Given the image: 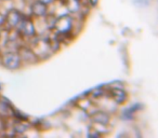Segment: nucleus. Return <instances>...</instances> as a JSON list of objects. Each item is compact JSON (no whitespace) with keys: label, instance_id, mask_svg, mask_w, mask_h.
I'll return each mask as SVG.
<instances>
[{"label":"nucleus","instance_id":"obj_1","mask_svg":"<svg viewBox=\"0 0 158 138\" xmlns=\"http://www.w3.org/2000/svg\"><path fill=\"white\" fill-rule=\"evenodd\" d=\"M73 29H74V18H72L69 13L56 16L52 31L57 35L68 36L72 34Z\"/></svg>","mask_w":158,"mask_h":138},{"label":"nucleus","instance_id":"obj_2","mask_svg":"<svg viewBox=\"0 0 158 138\" xmlns=\"http://www.w3.org/2000/svg\"><path fill=\"white\" fill-rule=\"evenodd\" d=\"M1 65L9 70H18L22 66V61L16 50H9L0 54Z\"/></svg>","mask_w":158,"mask_h":138},{"label":"nucleus","instance_id":"obj_3","mask_svg":"<svg viewBox=\"0 0 158 138\" xmlns=\"http://www.w3.org/2000/svg\"><path fill=\"white\" fill-rule=\"evenodd\" d=\"M15 30L20 35L21 38L24 39H31L35 36H37V30H36L35 23L31 18H27V16H23L21 22L16 26Z\"/></svg>","mask_w":158,"mask_h":138},{"label":"nucleus","instance_id":"obj_4","mask_svg":"<svg viewBox=\"0 0 158 138\" xmlns=\"http://www.w3.org/2000/svg\"><path fill=\"white\" fill-rule=\"evenodd\" d=\"M6 15V24L5 26H7L8 29H15L16 26L19 25V23L21 22V20L23 18V13L20 11V10L15 9H10L9 11L7 12Z\"/></svg>","mask_w":158,"mask_h":138},{"label":"nucleus","instance_id":"obj_5","mask_svg":"<svg viewBox=\"0 0 158 138\" xmlns=\"http://www.w3.org/2000/svg\"><path fill=\"white\" fill-rule=\"evenodd\" d=\"M19 55L21 57V61H22V64L23 63H26V64H36L39 58L37 57V55L35 54L33 50H31V46H27V45H20L18 49Z\"/></svg>","mask_w":158,"mask_h":138},{"label":"nucleus","instance_id":"obj_6","mask_svg":"<svg viewBox=\"0 0 158 138\" xmlns=\"http://www.w3.org/2000/svg\"><path fill=\"white\" fill-rule=\"evenodd\" d=\"M108 96L113 99L115 104L117 105H123L127 101L128 99V93L121 88H112L108 91Z\"/></svg>","mask_w":158,"mask_h":138},{"label":"nucleus","instance_id":"obj_7","mask_svg":"<svg viewBox=\"0 0 158 138\" xmlns=\"http://www.w3.org/2000/svg\"><path fill=\"white\" fill-rule=\"evenodd\" d=\"M49 13V6L40 2L38 0H35L31 5V14L35 18H42Z\"/></svg>","mask_w":158,"mask_h":138},{"label":"nucleus","instance_id":"obj_8","mask_svg":"<svg viewBox=\"0 0 158 138\" xmlns=\"http://www.w3.org/2000/svg\"><path fill=\"white\" fill-rule=\"evenodd\" d=\"M90 119L93 123L95 124L102 125V126H106V125L110 124V114L106 111H93L90 114Z\"/></svg>","mask_w":158,"mask_h":138},{"label":"nucleus","instance_id":"obj_9","mask_svg":"<svg viewBox=\"0 0 158 138\" xmlns=\"http://www.w3.org/2000/svg\"><path fill=\"white\" fill-rule=\"evenodd\" d=\"M64 7L68 13L76 14L81 11L82 2L79 0H65L64 1Z\"/></svg>","mask_w":158,"mask_h":138},{"label":"nucleus","instance_id":"obj_10","mask_svg":"<svg viewBox=\"0 0 158 138\" xmlns=\"http://www.w3.org/2000/svg\"><path fill=\"white\" fill-rule=\"evenodd\" d=\"M12 131L14 132L15 134H24L25 132L28 131L29 128V124L24 121H21V120H16V122L13 124L12 126Z\"/></svg>","mask_w":158,"mask_h":138},{"label":"nucleus","instance_id":"obj_11","mask_svg":"<svg viewBox=\"0 0 158 138\" xmlns=\"http://www.w3.org/2000/svg\"><path fill=\"white\" fill-rule=\"evenodd\" d=\"M88 136L89 137H100L101 136V134L99 133V131H97V129H91V133L90 132H88Z\"/></svg>","mask_w":158,"mask_h":138},{"label":"nucleus","instance_id":"obj_12","mask_svg":"<svg viewBox=\"0 0 158 138\" xmlns=\"http://www.w3.org/2000/svg\"><path fill=\"white\" fill-rule=\"evenodd\" d=\"M103 95H104V92L102 90H95L92 92V97H97V98L99 97L100 98V97H102Z\"/></svg>","mask_w":158,"mask_h":138},{"label":"nucleus","instance_id":"obj_13","mask_svg":"<svg viewBox=\"0 0 158 138\" xmlns=\"http://www.w3.org/2000/svg\"><path fill=\"white\" fill-rule=\"evenodd\" d=\"M6 24V15L2 13H0V28L3 27Z\"/></svg>","mask_w":158,"mask_h":138},{"label":"nucleus","instance_id":"obj_14","mask_svg":"<svg viewBox=\"0 0 158 138\" xmlns=\"http://www.w3.org/2000/svg\"><path fill=\"white\" fill-rule=\"evenodd\" d=\"M38 1H40V2L44 3V5H47V6H50L54 2L55 0H38Z\"/></svg>","mask_w":158,"mask_h":138},{"label":"nucleus","instance_id":"obj_15","mask_svg":"<svg viewBox=\"0 0 158 138\" xmlns=\"http://www.w3.org/2000/svg\"><path fill=\"white\" fill-rule=\"evenodd\" d=\"M1 1H11V0H1Z\"/></svg>","mask_w":158,"mask_h":138},{"label":"nucleus","instance_id":"obj_16","mask_svg":"<svg viewBox=\"0 0 158 138\" xmlns=\"http://www.w3.org/2000/svg\"><path fill=\"white\" fill-rule=\"evenodd\" d=\"M79 1H81V2H82V1H85V0H79Z\"/></svg>","mask_w":158,"mask_h":138}]
</instances>
